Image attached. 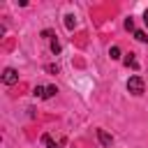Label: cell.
<instances>
[{"instance_id":"1","label":"cell","mask_w":148,"mask_h":148,"mask_svg":"<svg viewBox=\"0 0 148 148\" xmlns=\"http://www.w3.org/2000/svg\"><path fill=\"white\" fill-rule=\"evenodd\" d=\"M127 90H130V95H134V97H139L141 92H143V79L141 76H130V81H127Z\"/></svg>"},{"instance_id":"2","label":"cell","mask_w":148,"mask_h":148,"mask_svg":"<svg viewBox=\"0 0 148 148\" xmlns=\"http://www.w3.org/2000/svg\"><path fill=\"white\" fill-rule=\"evenodd\" d=\"M16 81H18V72L14 67H5L2 69V83L5 86H14Z\"/></svg>"},{"instance_id":"3","label":"cell","mask_w":148,"mask_h":148,"mask_svg":"<svg viewBox=\"0 0 148 148\" xmlns=\"http://www.w3.org/2000/svg\"><path fill=\"white\" fill-rule=\"evenodd\" d=\"M97 141L106 148V146H111V143H113V136H111L106 130H102V127H99V130H97Z\"/></svg>"},{"instance_id":"4","label":"cell","mask_w":148,"mask_h":148,"mask_svg":"<svg viewBox=\"0 0 148 148\" xmlns=\"http://www.w3.org/2000/svg\"><path fill=\"white\" fill-rule=\"evenodd\" d=\"M42 143L46 146V148H60L62 143H65V139H60V141H56L51 134H42Z\"/></svg>"},{"instance_id":"5","label":"cell","mask_w":148,"mask_h":148,"mask_svg":"<svg viewBox=\"0 0 148 148\" xmlns=\"http://www.w3.org/2000/svg\"><path fill=\"white\" fill-rule=\"evenodd\" d=\"M123 62H125V67H132V69H139V62H136V58H134V53H127V56L123 58Z\"/></svg>"},{"instance_id":"6","label":"cell","mask_w":148,"mask_h":148,"mask_svg":"<svg viewBox=\"0 0 148 148\" xmlns=\"http://www.w3.org/2000/svg\"><path fill=\"white\" fill-rule=\"evenodd\" d=\"M65 25H67V30H74V28H76V21H74V16H72V14H67V16H65Z\"/></svg>"},{"instance_id":"7","label":"cell","mask_w":148,"mask_h":148,"mask_svg":"<svg viewBox=\"0 0 148 148\" xmlns=\"http://www.w3.org/2000/svg\"><path fill=\"white\" fill-rule=\"evenodd\" d=\"M109 56H111V60H120V49L118 46H111L109 49Z\"/></svg>"},{"instance_id":"8","label":"cell","mask_w":148,"mask_h":148,"mask_svg":"<svg viewBox=\"0 0 148 148\" xmlns=\"http://www.w3.org/2000/svg\"><path fill=\"white\" fill-rule=\"evenodd\" d=\"M134 37H136L141 44H148V37H146V32H143V30H134Z\"/></svg>"},{"instance_id":"9","label":"cell","mask_w":148,"mask_h":148,"mask_svg":"<svg viewBox=\"0 0 148 148\" xmlns=\"http://www.w3.org/2000/svg\"><path fill=\"white\" fill-rule=\"evenodd\" d=\"M44 92H46L44 86H35V90H32V95H35V97H42V99H44Z\"/></svg>"},{"instance_id":"10","label":"cell","mask_w":148,"mask_h":148,"mask_svg":"<svg viewBox=\"0 0 148 148\" xmlns=\"http://www.w3.org/2000/svg\"><path fill=\"white\" fill-rule=\"evenodd\" d=\"M58 92V88L56 86H46V92H44V99H49V97H53Z\"/></svg>"},{"instance_id":"11","label":"cell","mask_w":148,"mask_h":148,"mask_svg":"<svg viewBox=\"0 0 148 148\" xmlns=\"http://www.w3.org/2000/svg\"><path fill=\"white\" fill-rule=\"evenodd\" d=\"M51 51H53V53H56V56H58V53H60V42H58V39H56V37H53V39H51Z\"/></svg>"},{"instance_id":"12","label":"cell","mask_w":148,"mask_h":148,"mask_svg":"<svg viewBox=\"0 0 148 148\" xmlns=\"http://www.w3.org/2000/svg\"><path fill=\"white\" fill-rule=\"evenodd\" d=\"M46 69H49L51 74H58V72H60V67H58V65H46Z\"/></svg>"},{"instance_id":"13","label":"cell","mask_w":148,"mask_h":148,"mask_svg":"<svg viewBox=\"0 0 148 148\" xmlns=\"http://www.w3.org/2000/svg\"><path fill=\"white\" fill-rule=\"evenodd\" d=\"M125 28H127V30H134V21H132V18H125Z\"/></svg>"},{"instance_id":"14","label":"cell","mask_w":148,"mask_h":148,"mask_svg":"<svg viewBox=\"0 0 148 148\" xmlns=\"http://www.w3.org/2000/svg\"><path fill=\"white\" fill-rule=\"evenodd\" d=\"M143 23H146V25H148V9H146V12H143Z\"/></svg>"}]
</instances>
